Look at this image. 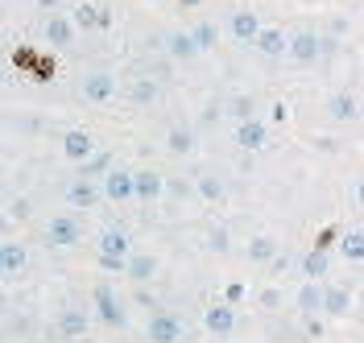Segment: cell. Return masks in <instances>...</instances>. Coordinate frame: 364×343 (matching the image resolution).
Masks as SVG:
<instances>
[{
  "mask_svg": "<svg viewBox=\"0 0 364 343\" xmlns=\"http://www.w3.org/2000/svg\"><path fill=\"white\" fill-rule=\"evenodd\" d=\"M129 256H133V240L124 232L108 228L100 236V269L108 273H129Z\"/></svg>",
  "mask_w": 364,
  "mask_h": 343,
  "instance_id": "obj_1",
  "label": "cell"
},
{
  "mask_svg": "<svg viewBox=\"0 0 364 343\" xmlns=\"http://www.w3.org/2000/svg\"><path fill=\"white\" fill-rule=\"evenodd\" d=\"M182 335H186V322L174 310H158L149 319V327H145V339L149 343H182Z\"/></svg>",
  "mask_w": 364,
  "mask_h": 343,
  "instance_id": "obj_2",
  "label": "cell"
},
{
  "mask_svg": "<svg viewBox=\"0 0 364 343\" xmlns=\"http://www.w3.org/2000/svg\"><path fill=\"white\" fill-rule=\"evenodd\" d=\"M104 199H112V203H129V199H136V170L116 165L112 174H104Z\"/></svg>",
  "mask_w": 364,
  "mask_h": 343,
  "instance_id": "obj_3",
  "label": "cell"
},
{
  "mask_svg": "<svg viewBox=\"0 0 364 343\" xmlns=\"http://www.w3.org/2000/svg\"><path fill=\"white\" fill-rule=\"evenodd\" d=\"M228 33H232L240 46H257V38H261V17H257L252 9H236V13L228 17Z\"/></svg>",
  "mask_w": 364,
  "mask_h": 343,
  "instance_id": "obj_4",
  "label": "cell"
},
{
  "mask_svg": "<svg viewBox=\"0 0 364 343\" xmlns=\"http://www.w3.org/2000/svg\"><path fill=\"white\" fill-rule=\"evenodd\" d=\"M79 236H83V232H79V224H75L70 215H54V219L46 224V244H50V249H75Z\"/></svg>",
  "mask_w": 364,
  "mask_h": 343,
  "instance_id": "obj_5",
  "label": "cell"
},
{
  "mask_svg": "<svg viewBox=\"0 0 364 343\" xmlns=\"http://www.w3.org/2000/svg\"><path fill=\"white\" fill-rule=\"evenodd\" d=\"M83 99L87 104H108V99H116V75H108V70L83 75Z\"/></svg>",
  "mask_w": 364,
  "mask_h": 343,
  "instance_id": "obj_6",
  "label": "cell"
},
{
  "mask_svg": "<svg viewBox=\"0 0 364 343\" xmlns=\"http://www.w3.org/2000/svg\"><path fill=\"white\" fill-rule=\"evenodd\" d=\"M95 315L104 327H124V310H120V302L108 285H95Z\"/></svg>",
  "mask_w": 364,
  "mask_h": 343,
  "instance_id": "obj_7",
  "label": "cell"
},
{
  "mask_svg": "<svg viewBox=\"0 0 364 343\" xmlns=\"http://www.w3.org/2000/svg\"><path fill=\"white\" fill-rule=\"evenodd\" d=\"M203 327L211 331V335H220V339H224V335L236 331V310H232L228 302H215L211 310H203Z\"/></svg>",
  "mask_w": 364,
  "mask_h": 343,
  "instance_id": "obj_8",
  "label": "cell"
},
{
  "mask_svg": "<svg viewBox=\"0 0 364 343\" xmlns=\"http://www.w3.org/2000/svg\"><path fill=\"white\" fill-rule=\"evenodd\" d=\"M63 153H67L70 161H79V165L87 158H95V141H91L87 129H70L67 137H63Z\"/></svg>",
  "mask_w": 364,
  "mask_h": 343,
  "instance_id": "obj_9",
  "label": "cell"
},
{
  "mask_svg": "<svg viewBox=\"0 0 364 343\" xmlns=\"http://www.w3.org/2000/svg\"><path fill=\"white\" fill-rule=\"evenodd\" d=\"M21 269H25V244L4 240V244H0V277L13 281V277H21Z\"/></svg>",
  "mask_w": 364,
  "mask_h": 343,
  "instance_id": "obj_10",
  "label": "cell"
},
{
  "mask_svg": "<svg viewBox=\"0 0 364 343\" xmlns=\"http://www.w3.org/2000/svg\"><path fill=\"white\" fill-rule=\"evenodd\" d=\"M100 195H104V186H91V178H75V183L67 186L70 207H83V211H91V207L100 203Z\"/></svg>",
  "mask_w": 364,
  "mask_h": 343,
  "instance_id": "obj_11",
  "label": "cell"
},
{
  "mask_svg": "<svg viewBox=\"0 0 364 343\" xmlns=\"http://www.w3.org/2000/svg\"><path fill=\"white\" fill-rule=\"evenodd\" d=\"M87 327H91V315H87V310H79V306H67V310L58 315V331H63L67 339L87 335Z\"/></svg>",
  "mask_w": 364,
  "mask_h": 343,
  "instance_id": "obj_12",
  "label": "cell"
},
{
  "mask_svg": "<svg viewBox=\"0 0 364 343\" xmlns=\"http://www.w3.org/2000/svg\"><path fill=\"white\" fill-rule=\"evenodd\" d=\"M166 195V178H161L158 170H136V199L141 203H154Z\"/></svg>",
  "mask_w": 364,
  "mask_h": 343,
  "instance_id": "obj_13",
  "label": "cell"
},
{
  "mask_svg": "<svg viewBox=\"0 0 364 343\" xmlns=\"http://www.w3.org/2000/svg\"><path fill=\"white\" fill-rule=\"evenodd\" d=\"M42 33H46V42H50L54 50H67L70 42H75V21H67V17H50Z\"/></svg>",
  "mask_w": 364,
  "mask_h": 343,
  "instance_id": "obj_14",
  "label": "cell"
},
{
  "mask_svg": "<svg viewBox=\"0 0 364 343\" xmlns=\"http://www.w3.org/2000/svg\"><path fill=\"white\" fill-rule=\"evenodd\" d=\"M323 298H327V290H323L318 281H302L298 294H294V306L302 315H315V310H323Z\"/></svg>",
  "mask_w": 364,
  "mask_h": 343,
  "instance_id": "obj_15",
  "label": "cell"
},
{
  "mask_svg": "<svg viewBox=\"0 0 364 343\" xmlns=\"http://www.w3.org/2000/svg\"><path fill=\"white\" fill-rule=\"evenodd\" d=\"M323 46L327 42H318L315 33H298V38H290V58L294 62H315L318 54H323Z\"/></svg>",
  "mask_w": 364,
  "mask_h": 343,
  "instance_id": "obj_16",
  "label": "cell"
},
{
  "mask_svg": "<svg viewBox=\"0 0 364 343\" xmlns=\"http://www.w3.org/2000/svg\"><path fill=\"white\" fill-rule=\"evenodd\" d=\"M352 310V290L348 285H327V298H323V315L331 319H343Z\"/></svg>",
  "mask_w": 364,
  "mask_h": 343,
  "instance_id": "obj_17",
  "label": "cell"
},
{
  "mask_svg": "<svg viewBox=\"0 0 364 343\" xmlns=\"http://www.w3.org/2000/svg\"><path fill=\"white\" fill-rule=\"evenodd\" d=\"M265 141H269V129H265L261 120H245V124L236 129V145H240V149H265Z\"/></svg>",
  "mask_w": 364,
  "mask_h": 343,
  "instance_id": "obj_18",
  "label": "cell"
},
{
  "mask_svg": "<svg viewBox=\"0 0 364 343\" xmlns=\"http://www.w3.org/2000/svg\"><path fill=\"white\" fill-rule=\"evenodd\" d=\"M331 273V256L323 249H311V252H302V277L306 281H318V277H327Z\"/></svg>",
  "mask_w": 364,
  "mask_h": 343,
  "instance_id": "obj_19",
  "label": "cell"
},
{
  "mask_svg": "<svg viewBox=\"0 0 364 343\" xmlns=\"http://www.w3.org/2000/svg\"><path fill=\"white\" fill-rule=\"evenodd\" d=\"M327 116H331L336 124H348V120H356V95L336 92L331 99H327Z\"/></svg>",
  "mask_w": 364,
  "mask_h": 343,
  "instance_id": "obj_20",
  "label": "cell"
},
{
  "mask_svg": "<svg viewBox=\"0 0 364 343\" xmlns=\"http://www.w3.org/2000/svg\"><path fill=\"white\" fill-rule=\"evenodd\" d=\"M166 50H170V58H178V62H191L195 54H203V50H199V42H195V33H170Z\"/></svg>",
  "mask_w": 364,
  "mask_h": 343,
  "instance_id": "obj_21",
  "label": "cell"
},
{
  "mask_svg": "<svg viewBox=\"0 0 364 343\" xmlns=\"http://www.w3.org/2000/svg\"><path fill=\"white\" fill-rule=\"evenodd\" d=\"M249 261L252 265H273V261H277V240H273V236H252Z\"/></svg>",
  "mask_w": 364,
  "mask_h": 343,
  "instance_id": "obj_22",
  "label": "cell"
},
{
  "mask_svg": "<svg viewBox=\"0 0 364 343\" xmlns=\"http://www.w3.org/2000/svg\"><path fill=\"white\" fill-rule=\"evenodd\" d=\"M257 50H261V54H269V58H277V54H290V38H286L282 29H261Z\"/></svg>",
  "mask_w": 364,
  "mask_h": 343,
  "instance_id": "obj_23",
  "label": "cell"
},
{
  "mask_svg": "<svg viewBox=\"0 0 364 343\" xmlns=\"http://www.w3.org/2000/svg\"><path fill=\"white\" fill-rule=\"evenodd\" d=\"M154 273H158V256H149V252H133V256H129V273L124 277H133V281H149Z\"/></svg>",
  "mask_w": 364,
  "mask_h": 343,
  "instance_id": "obj_24",
  "label": "cell"
},
{
  "mask_svg": "<svg viewBox=\"0 0 364 343\" xmlns=\"http://www.w3.org/2000/svg\"><path fill=\"white\" fill-rule=\"evenodd\" d=\"M112 153H95V158H87L83 165H79V178H100V174H112Z\"/></svg>",
  "mask_w": 364,
  "mask_h": 343,
  "instance_id": "obj_25",
  "label": "cell"
},
{
  "mask_svg": "<svg viewBox=\"0 0 364 343\" xmlns=\"http://www.w3.org/2000/svg\"><path fill=\"white\" fill-rule=\"evenodd\" d=\"M340 252L348 256V261H364V232H343L340 236Z\"/></svg>",
  "mask_w": 364,
  "mask_h": 343,
  "instance_id": "obj_26",
  "label": "cell"
},
{
  "mask_svg": "<svg viewBox=\"0 0 364 343\" xmlns=\"http://www.w3.org/2000/svg\"><path fill=\"white\" fill-rule=\"evenodd\" d=\"M166 149H170V153H191V149H195V133H191V129H170V137H166Z\"/></svg>",
  "mask_w": 364,
  "mask_h": 343,
  "instance_id": "obj_27",
  "label": "cell"
},
{
  "mask_svg": "<svg viewBox=\"0 0 364 343\" xmlns=\"http://www.w3.org/2000/svg\"><path fill=\"white\" fill-rule=\"evenodd\" d=\"M191 33H195L199 50H215V46H220V25H215V21H199Z\"/></svg>",
  "mask_w": 364,
  "mask_h": 343,
  "instance_id": "obj_28",
  "label": "cell"
},
{
  "mask_svg": "<svg viewBox=\"0 0 364 343\" xmlns=\"http://www.w3.org/2000/svg\"><path fill=\"white\" fill-rule=\"evenodd\" d=\"M75 25H83V29L95 25V29H104V13H100V9H91V4H79V9H75Z\"/></svg>",
  "mask_w": 364,
  "mask_h": 343,
  "instance_id": "obj_29",
  "label": "cell"
},
{
  "mask_svg": "<svg viewBox=\"0 0 364 343\" xmlns=\"http://www.w3.org/2000/svg\"><path fill=\"white\" fill-rule=\"evenodd\" d=\"M228 116H236L240 124H245V120H257V116H252V99L249 95H236V99L228 104Z\"/></svg>",
  "mask_w": 364,
  "mask_h": 343,
  "instance_id": "obj_30",
  "label": "cell"
},
{
  "mask_svg": "<svg viewBox=\"0 0 364 343\" xmlns=\"http://www.w3.org/2000/svg\"><path fill=\"white\" fill-rule=\"evenodd\" d=\"M133 99H136V104H154V99H158V83L136 79V83H133Z\"/></svg>",
  "mask_w": 364,
  "mask_h": 343,
  "instance_id": "obj_31",
  "label": "cell"
},
{
  "mask_svg": "<svg viewBox=\"0 0 364 343\" xmlns=\"http://www.w3.org/2000/svg\"><path fill=\"white\" fill-rule=\"evenodd\" d=\"M199 195L211 199V203H220V199H224V183H220V178H199Z\"/></svg>",
  "mask_w": 364,
  "mask_h": 343,
  "instance_id": "obj_32",
  "label": "cell"
},
{
  "mask_svg": "<svg viewBox=\"0 0 364 343\" xmlns=\"http://www.w3.org/2000/svg\"><path fill=\"white\" fill-rule=\"evenodd\" d=\"M9 219H29V199H13L9 203Z\"/></svg>",
  "mask_w": 364,
  "mask_h": 343,
  "instance_id": "obj_33",
  "label": "cell"
},
{
  "mask_svg": "<svg viewBox=\"0 0 364 343\" xmlns=\"http://www.w3.org/2000/svg\"><path fill=\"white\" fill-rule=\"evenodd\" d=\"M211 249H215V252H228V232H224V228L211 232Z\"/></svg>",
  "mask_w": 364,
  "mask_h": 343,
  "instance_id": "obj_34",
  "label": "cell"
},
{
  "mask_svg": "<svg viewBox=\"0 0 364 343\" xmlns=\"http://www.w3.org/2000/svg\"><path fill=\"white\" fill-rule=\"evenodd\" d=\"M277 302H282V294H277V290H265V294H261V306H265V310H273Z\"/></svg>",
  "mask_w": 364,
  "mask_h": 343,
  "instance_id": "obj_35",
  "label": "cell"
},
{
  "mask_svg": "<svg viewBox=\"0 0 364 343\" xmlns=\"http://www.w3.org/2000/svg\"><path fill=\"white\" fill-rule=\"evenodd\" d=\"M273 120L286 124V120H290V108H286V104H273Z\"/></svg>",
  "mask_w": 364,
  "mask_h": 343,
  "instance_id": "obj_36",
  "label": "cell"
},
{
  "mask_svg": "<svg viewBox=\"0 0 364 343\" xmlns=\"http://www.w3.org/2000/svg\"><path fill=\"white\" fill-rule=\"evenodd\" d=\"M240 298H245V285H228V306H232V302H240Z\"/></svg>",
  "mask_w": 364,
  "mask_h": 343,
  "instance_id": "obj_37",
  "label": "cell"
},
{
  "mask_svg": "<svg viewBox=\"0 0 364 343\" xmlns=\"http://www.w3.org/2000/svg\"><path fill=\"white\" fill-rule=\"evenodd\" d=\"M182 9H199V4H203V0H178Z\"/></svg>",
  "mask_w": 364,
  "mask_h": 343,
  "instance_id": "obj_38",
  "label": "cell"
},
{
  "mask_svg": "<svg viewBox=\"0 0 364 343\" xmlns=\"http://www.w3.org/2000/svg\"><path fill=\"white\" fill-rule=\"evenodd\" d=\"M356 199L364 203V178H356Z\"/></svg>",
  "mask_w": 364,
  "mask_h": 343,
  "instance_id": "obj_39",
  "label": "cell"
},
{
  "mask_svg": "<svg viewBox=\"0 0 364 343\" xmlns=\"http://www.w3.org/2000/svg\"><path fill=\"white\" fill-rule=\"evenodd\" d=\"M149 4H166V0H149Z\"/></svg>",
  "mask_w": 364,
  "mask_h": 343,
  "instance_id": "obj_40",
  "label": "cell"
}]
</instances>
